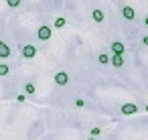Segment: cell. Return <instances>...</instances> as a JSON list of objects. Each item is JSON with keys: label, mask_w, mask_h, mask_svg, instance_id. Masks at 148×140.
I'll list each match as a JSON object with an SVG mask.
<instances>
[{"label": "cell", "mask_w": 148, "mask_h": 140, "mask_svg": "<svg viewBox=\"0 0 148 140\" xmlns=\"http://www.w3.org/2000/svg\"><path fill=\"white\" fill-rule=\"evenodd\" d=\"M37 37H39V41L47 43V41H51V37H53V29H51L49 25H41V27L37 29Z\"/></svg>", "instance_id": "cell-1"}, {"label": "cell", "mask_w": 148, "mask_h": 140, "mask_svg": "<svg viewBox=\"0 0 148 140\" xmlns=\"http://www.w3.org/2000/svg\"><path fill=\"white\" fill-rule=\"evenodd\" d=\"M37 53H39V49H37L35 45H31V43H27V45L21 49V55H23L25 59H35V57H37Z\"/></svg>", "instance_id": "cell-2"}, {"label": "cell", "mask_w": 148, "mask_h": 140, "mask_svg": "<svg viewBox=\"0 0 148 140\" xmlns=\"http://www.w3.org/2000/svg\"><path fill=\"white\" fill-rule=\"evenodd\" d=\"M53 81H55V85L65 87V85L69 83V73H67V71H57V73L53 75Z\"/></svg>", "instance_id": "cell-3"}, {"label": "cell", "mask_w": 148, "mask_h": 140, "mask_svg": "<svg viewBox=\"0 0 148 140\" xmlns=\"http://www.w3.org/2000/svg\"><path fill=\"white\" fill-rule=\"evenodd\" d=\"M122 19H124V21H130V23L136 21V10H134L132 6H128V4L122 6Z\"/></svg>", "instance_id": "cell-4"}, {"label": "cell", "mask_w": 148, "mask_h": 140, "mask_svg": "<svg viewBox=\"0 0 148 140\" xmlns=\"http://www.w3.org/2000/svg\"><path fill=\"white\" fill-rule=\"evenodd\" d=\"M10 55H12V51H10V47L0 39V59L2 61H6V59H10Z\"/></svg>", "instance_id": "cell-5"}, {"label": "cell", "mask_w": 148, "mask_h": 140, "mask_svg": "<svg viewBox=\"0 0 148 140\" xmlns=\"http://www.w3.org/2000/svg\"><path fill=\"white\" fill-rule=\"evenodd\" d=\"M91 21L97 23V25H101V23L106 21V12H103L101 8H93V10H91Z\"/></svg>", "instance_id": "cell-6"}, {"label": "cell", "mask_w": 148, "mask_h": 140, "mask_svg": "<svg viewBox=\"0 0 148 140\" xmlns=\"http://www.w3.org/2000/svg\"><path fill=\"white\" fill-rule=\"evenodd\" d=\"M110 51H112V55H124L126 47H124V43H122V41H114V43L110 45Z\"/></svg>", "instance_id": "cell-7"}, {"label": "cell", "mask_w": 148, "mask_h": 140, "mask_svg": "<svg viewBox=\"0 0 148 140\" xmlns=\"http://www.w3.org/2000/svg\"><path fill=\"white\" fill-rule=\"evenodd\" d=\"M120 112H122L124 116H132V114H138V106H136V104H124V106L120 108Z\"/></svg>", "instance_id": "cell-8"}, {"label": "cell", "mask_w": 148, "mask_h": 140, "mask_svg": "<svg viewBox=\"0 0 148 140\" xmlns=\"http://www.w3.org/2000/svg\"><path fill=\"white\" fill-rule=\"evenodd\" d=\"M110 65H114L116 69L124 67V65H126V63H124V55H110Z\"/></svg>", "instance_id": "cell-9"}, {"label": "cell", "mask_w": 148, "mask_h": 140, "mask_svg": "<svg viewBox=\"0 0 148 140\" xmlns=\"http://www.w3.org/2000/svg\"><path fill=\"white\" fill-rule=\"evenodd\" d=\"M37 91V85L33 81H25V95H33Z\"/></svg>", "instance_id": "cell-10"}, {"label": "cell", "mask_w": 148, "mask_h": 140, "mask_svg": "<svg viewBox=\"0 0 148 140\" xmlns=\"http://www.w3.org/2000/svg\"><path fill=\"white\" fill-rule=\"evenodd\" d=\"M65 25H67V19L65 16H57L55 23H53V29H65Z\"/></svg>", "instance_id": "cell-11"}, {"label": "cell", "mask_w": 148, "mask_h": 140, "mask_svg": "<svg viewBox=\"0 0 148 140\" xmlns=\"http://www.w3.org/2000/svg\"><path fill=\"white\" fill-rule=\"evenodd\" d=\"M8 73H10V65L2 61V63H0V77H6Z\"/></svg>", "instance_id": "cell-12"}, {"label": "cell", "mask_w": 148, "mask_h": 140, "mask_svg": "<svg viewBox=\"0 0 148 140\" xmlns=\"http://www.w3.org/2000/svg\"><path fill=\"white\" fill-rule=\"evenodd\" d=\"M97 61H99V65H110V55L108 53H99L97 55Z\"/></svg>", "instance_id": "cell-13"}, {"label": "cell", "mask_w": 148, "mask_h": 140, "mask_svg": "<svg viewBox=\"0 0 148 140\" xmlns=\"http://www.w3.org/2000/svg\"><path fill=\"white\" fill-rule=\"evenodd\" d=\"M23 4V0H6V6L8 8H18Z\"/></svg>", "instance_id": "cell-14"}, {"label": "cell", "mask_w": 148, "mask_h": 140, "mask_svg": "<svg viewBox=\"0 0 148 140\" xmlns=\"http://www.w3.org/2000/svg\"><path fill=\"white\" fill-rule=\"evenodd\" d=\"M99 132H101V130H99V128H97V126H95V128H91V130H89V134H91V136H93V138H97V136H99Z\"/></svg>", "instance_id": "cell-15"}, {"label": "cell", "mask_w": 148, "mask_h": 140, "mask_svg": "<svg viewBox=\"0 0 148 140\" xmlns=\"http://www.w3.org/2000/svg\"><path fill=\"white\" fill-rule=\"evenodd\" d=\"M75 106H77V108H83V106H85V100L77 97V100H75Z\"/></svg>", "instance_id": "cell-16"}, {"label": "cell", "mask_w": 148, "mask_h": 140, "mask_svg": "<svg viewBox=\"0 0 148 140\" xmlns=\"http://www.w3.org/2000/svg\"><path fill=\"white\" fill-rule=\"evenodd\" d=\"M16 100H18V102H27V95H25V93H18V97H16Z\"/></svg>", "instance_id": "cell-17"}, {"label": "cell", "mask_w": 148, "mask_h": 140, "mask_svg": "<svg viewBox=\"0 0 148 140\" xmlns=\"http://www.w3.org/2000/svg\"><path fill=\"white\" fill-rule=\"evenodd\" d=\"M87 140H95V138H93V136H91V138H87Z\"/></svg>", "instance_id": "cell-18"}]
</instances>
